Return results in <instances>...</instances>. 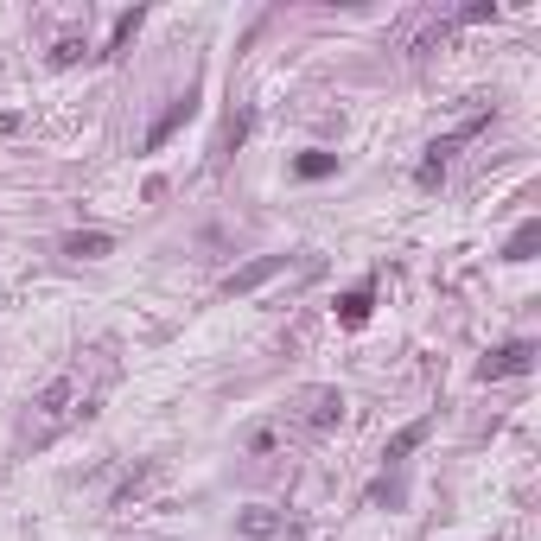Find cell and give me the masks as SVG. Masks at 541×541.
<instances>
[{"label": "cell", "instance_id": "obj_1", "mask_svg": "<svg viewBox=\"0 0 541 541\" xmlns=\"http://www.w3.org/2000/svg\"><path fill=\"white\" fill-rule=\"evenodd\" d=\"M109 382H115V376H102V382L83 376V357H77V363H64V370L26 401V433H20V446H51L64 427L90 421V414H96V395L109 389Z\"/></svg>", "mask_w": 541, "mask_h": 541}, {"label": "cell", "instance_id": "obj_2", "mask_svg": "<svg viewBox=\"0 0 541 541\" xmlns=\"http://www.w3.org/2000/svg\"><path fill=\"white\" fill-rule=\"evenodd\" d=\"M529 370H535V344H529V338H516V344H497V351L478 363V376H484V382H503V376H529Z\"/></svg>", "mask_w": 541, "mask_h": 541}, {"label": "cell", "instance_id": "obj_3", "mask_svg": "<svg viewBox=\"0 0 541 541\" xmlns=\"http://www.w3.org/2000/svg\"><path fill=\"white\" fill-rule=\"evenodd\" d=\"M191 115H198V90H185V96H172V102H166V115H160V121H153V128H147V141H141V147H147V153H160V147H166V141H172V134H179V128H185V121H191Z\"/></svg>", "mask_w": 541, "mask_h": 541}, {"label": "cell", "instance_id": "obj_4", "mask_svg": "<svg viewBox=\"0 0 541 541\" xmlns=\"http://www.w3.org/2000/svg\"><path fill=\"white\" fill-rule=\"evenodd\" d=\"M300 408H306V427H338L344 421V395L338 389H300Z\"/></svg>", "mask_w": 541, "mask_h": 541}, {"label": "cell", "instance_id": "obj_5", "mask_svg": "<svg viewBox=\"0 0 541 541\" xmlns=\"http://www.w3.org/2000/svg\"><path fill=\"white\" fill-rule=\"evenodd\" d=\"M287 529H293V522H287L281 510H268V503H255V510L236 516V535H242V541H274V535H287Z\"/></svg>", "mask_w": 541, "mask_h": 541}, {"label": "cell", "instance_id": "obj_6", "mask_svg": "<svg viewBox=\"0 0 541 541\" xmlns=\"http://www.w3.org/2000/svg\"><path fill=\"white\" fill-rule=\"evenodd\" d=\"M274 274H287V255H261V261H249V268H236L230 281H223V293H230V300L236 293H255L261 281H274Z\"/></svg>", "mask_w": 541, "mask_h": 541}, {"label": "cell", "instance_id": "obj_7", "mask_svg": "<svg viewBox=\"0 0 541 541\" xmlns=\"http://www.w3.org/2000/svg\"><path fill=\"white\" fill-rule=\"evenodd\" d=\"M141 20H147V7H128V13H115V26H109V45H102L96 58H102V64H109V58H121V51L134 45V32H141Z\"/></svg>", "mask_w": 541, "mask_h": 541}, {"label": "cell", "instance_id": "obj_8", "mask_svg": "<svg viewBox=\"0 0 541 541\" xmlns=\"http://www.w3.org/2000/svg\"><path fill=\"white\" fill-rule=\"evenodd\" d=\"M109 249H115L109 230H71V236H64V255H71V261H102Z\"/></svg>", "mask_w": 541, "mask_h": 541}, {"label": "cell", "instance_id": "obj_9", "mask_svg": "<svg viewBox=\"0 0 541 541\" xmlns=\"http://www.w3.org/2000/svg\"><path fill=\"white\" fill-rule=\"evenodd\" d=\"M370 306H376V281H363V287H351V293L338 300V319L357 331V325H370Z\"/></svg>", "mask_w": 541, "mask_h": 541}, {"label": "cell", "instance_id": "obj_10", "mask_svg": "<svg viewBox=\"0 0 541 541\" xmlns=\"http://www.w3.org/2000/svg\"><path fill=\"white\" fill-rule=\"evenodd\" d=\"M427 433H433V414H421V421H408V427H401V433H395V440H389V446H382V459H389V465H401V459H408V452H414V446H421V440H427Z\"/></svg>", "mask_w": 541, "mask_h": 541}, {"label": "cell", "instance_id": "obj_11", "mask_svg": "<svg viewBox=\"0 0 541 541\" xmlns=\"http://www.w3.org/2000/svg\"><path fill=\"white\" fill-rule=\"evenodd\" d=\"M535 249H541V217H529L510 242H503V261H535Z\"/></svg>", "mask_w": 541, "mask_h": 541}, {"label": "cell", "instance_id": "obj_12", "mask_svg": "<svg viewBox=\"0 0 541 541\" xmlns=\"http://www.w3.org/2000/svg\"><path fill=\"white\" fill-rule=\"evenodd\" d=\"M293 172H300V179H331V172H338V153H300Z\"/></svg>", "mask_w": 541, "mask_h": 541}, {"label": "cell", "instance_id": "obj_13", "mask_svg": "<svg viewBox=\"0 0 541 541\" xmlns=\"http://www.w3.org/2000/svg\"><path fill=\"white\" fill-rule=\"evenodd\" d=\"M153 478H160V465H141V471H134V478H128V484H121V491H115V510H128V503L141 497V491H147Z\"/></svg>", "mask_w": 541, "mask_h": 541}, {"label": "cell", "instance_id": "obj_14", "mask_svg": "<svg viewBox=\"0 0 541 541\" xmlns=\"http://www.w3.org/2000/svg\"><path fill=\"white\" fill-rule=\"evenodd\" d=\"M274 446H281V427H255V433H249V452H255V459H268Z\"/></svg>", "mask_w": 541, "mask_h": 541}, {"label": "cell", "instance_id": "obj_15", "mask_svg": "<svg viewBox=\"0 0 541 541\" xmlns=\"http://www.w3.org/2000/svg\"><path fill=\"white\" fill-rule=\"evenodd\" d=\"M459 20H465V26H484V20H497V0H471V7H459Z\"/></svg>", "mask_w": 541, "mask_h": 541}, {"label": "cell", "instance_id": "obj_16", "mask_svg": "<svg viewBox=\"0 0 541 541\" xmlns=\"http://www.w3.org/2000/svg\"><path fill=\"white\" fill-rule=\"evenodd\" d=\"M83 51H90V45H83V39H58V45H51V64H77V58H83Z\"/></svg>", "mask_w": 541, "mask_h": 541}, {"label": "cell", "instance_id": "obj_17", "mask_svg": "<svg viewBox=\"0 0 541 541\" xmlns=\"http://www.w3.org/2000/svg\"><path fill=\"white\" fill-rule=\"evenodd\" d=\"M0 134H20V115L13 109H0Z\"/></svg>", "mask_w": 541, "mask_h": 541}]
</instances>
